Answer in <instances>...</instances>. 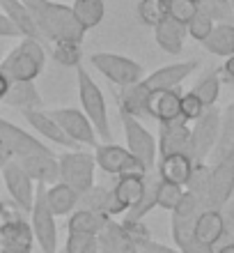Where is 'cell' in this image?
<instances>
[{
    "mask_svg": "<svg viewBox=\"0 0 234 253\" xmlns=\"http://www.w3.org/2000/svg\"><path fill=\"white\" fill-rule=\"evenodd\" d=\"M28 9L33 12L37 30L46 44L53 42H78L83 44L85 30L74 16V9L53 0H26Z\"/></svg>",
    "mask_w": 234,
    "mask_h": 253,
    "instance_id": "obj_1",
    "label": "cell"
},
{
    "mask_svg": "<svg viewBox=\"0 0 234 253\" xmlns=\"http://www.w3.org/2000/svg\"><path fill=\"white\" fill-rule=\"evenodd\" d=\"M46 65V46L37 40L21 37L14 48L0 60V69L7 74L9 81H37Z\"/></svg>",
    "mask_w": 234,
    "mask_h": 253,
    "instance_id": "obj_2",
    "label": "cell"
},
{
    "mask_svg": "<svg viewBox=\"0 0 234 253\" xmlns=\"http://www.w3.org/2000/svg\"><path fill=\"white\" fill-rule=\"evenodd\" d=\"M76 83H78V97H80V111L87 115V120L92 122L94 131L99 136L101 143H113L110 133V118H108L106 97L97 85V81L90 76L83 65L76 67Z\"/></svg>",
    "mask_w": 234,
    "mask_h": 253,
    "instance_id": "obj_3",
    "label": "cell"
},
{
    "mask_svg": "<svg viewBox=\"0 0 234 253\" xmlns=\"http://www.w3.org/2000/svg\"><path fill=\"white\" fill-rule=\"evenodd\" d=\"M204 210L200 200L195 198L193 193H184L181 203L177 205V210L172 212V240L174 247L179 249L181 253H216L211 247H204L195 240L193 235V226L198 214Z\"/></svg>",
    "mask_w": 234,
    "mask_h": 253,
    "instance_id": "obj_4",
    "label": "cell"
},
{
    "mask_svg": "<svg viewBox=\"0 0 234 253\" xmlns=\"http://www.w3.org/2000/svg\"><path fill=\"white\" fill-rule=\"evenodd\" d=\"M30 228H33L34 242L41 253H58V223H55V214L46 203V184H37L34 189V203L33 210L28 214Z\"/></svg>",
    "mask_w": 234,
    "mask_h": 253,
    "instance_id": "obj_5",
    "label": "cell"
},
{
    "mask_svg": "<svg viewBox=\"0 0 234 253\" xmlns=\"http://www.w3.org/2000/svg\"><path fill=\"white\" fill-rule=\"evenodd\" d=\"M90 62H92V67L103 79L110 81V83L117 87L135 85V83H140V81L145 79L142 65L131 60V58H127V55L106 53V51H103V53H92Z\"/></svg>",
    "mask_w": 234,
    "mask_h": 253,
    "instance_id": "obj_6",
    "label": "cell"
},
{
    "mask_svg": "<svg viewBox=\"0 0 234 253\" xmlns=\"http://www.w3.org/2000/svg\"><path fill=\"white\" fill-rule=\"evenodd\" d=\"M60 164V182L69 184L76 193H85L94 187V173H97V159L92 152L83 150H67L58 157Z\"/></svg>",
    "mask_w": 234,
    "mask_h": 253,
    "instance_id": "obj_7",
    "label": "cell"
},
{
    "mask_svg": "<svg viewBox=\"0 0 234 253\" xmlns=\"http://www.w3.org/2000/svg\"><path fill=\"white\" fill-rule=\"evenodd\" d=\"M94 159L97 168H101L106 175H147V166L142 164L138 157L129 152L124 145H115V143H99L94 147Z\"/></svg>",
    "mask_w": 234,
    "mask_h": 253,
    "instance_id": "obj_8",
    "label": "cell"
},
{
    "mask_svg": "<svg viewBox=\"0 0 234 253\" xmlns=\"http://www.w3.org/2000/svg\"><path fill=\"white\" fill-rule=\"evenodd\" d=\"M120 120H122V126H124L127 150L134 154V157H138V159L147 166V170H156L159 145H156V138L152 136V131H149L140 120H135L131 115L122 113V111H120Z\"/></svg>",
    "mask_w": 234,
    "mask_h": 253,
    "instance_id": "obj_9",
    "label": "cell"
},
{
    "mask_svg": "<svg viewBox=\"0 0 234 253\" xmlns=\"http://www.w3.org/2000/svg\"><path fill=\"white\" fill-rule=\"evenodd\" d=\"M221 131V111L216 106L207 108L191 126V159L202 164L211 157Z\"/></svg>",
    "mask_w": 234,
    "mask_h": 253,
    "instance_id": "obj_10",
    "label": "cell"
},
{
    "mask_svg": "<svg viewBox=\"0 0 234 253\" xmlns=\"http://www.w3.org/2000/svg\"><path fill=\"white\" fill-rule=\"evenodd\" d=\"M0 247L33 253V247H34L33 228H30L28 214H23L19 207L7 205L5 221L0 223Z\"/></svg>",
    "mask_w": 234,
    "mask_h": 253,
    "instance_id": "obj_11",
    "label": "cell"
},
{
    "mask_svg": "<svg viewBox=\"0 0 234 253\" xmlns=\"http://www.w3.org/2000/svg\"><path fill=\"white\" fill-rule=\"evenodd\" d=\"M0 177L5 182V189L12 198V205L19 207L23 214H30L34 203V182L30 180V175L21 168V164L16 159H12L9 164L2 166Z\"/></svg>",
    "mask_w": 234,
    "mask_h": 253,
    "instance_id": "obj_12",
    "label": "cell"
},
{
    "mask_svg": "<svg viewBox=\"0 0 234 253\" xmlns=\"http://www.w3.org/2000/svg\"><path fill=\"white\" fill-rule=\"evenodd\" d=\"M51 115L55 118V122L62 126V131L67 133V138L76 147L90 145L94 150L99 145V136L94 131L92 122L87 120V115L80 108H55V111H51Z\"/></svg>",
    "mask_w": 234,
    "mask_h": 253,
    "instance_id": "obj_13",
    "label": "cell"
},
{
    "mask_svg": "<svg viewBox=\"0 0 234 253\" xmlns=\"http://www.w3.org/2000/svg\"><path fill=\"white\" fill-rule=\"evenodd\" d=\"M0 143L7 147V152L12 154V159H23V157H33V154L53 152L37 136L23 131L21 126H16L14 122L5 120V118H0Z\"/></svg>",
    "mask_w": 234,
    "mask_h": 253,
    "instance_id": "obj_14",
    "label": "cell"
},
{
    "mask_svg": "<svg viewBox=\"0 0 234 253\" xmlns=\"http://www.w3.org/2000/svg\"><path fill=\"white\" fill-rule=\"evenodd\" d=\"M159 157L166 154H188L191 157V122L179 115L174 120L159 122Z\"/></svg>",
    "mask_w": 234,
    "mask_h": 253,
    "instance_id": "obj_15",
    "label": "cell"
},
{
    "mask_svg": "<svg viewBox=\"0 0 234 253\" xmlns=\"http://www.w3.org/2000/svg\"><path fill=\"white\" fill-rule=\"evenodd\" d=\"M234 193V154L216 161L211 166V180H209L207 210H221Z\"/></svg>",
    "mask_w": 234,
    "mask_h": 253,
    "instance_id": "obj_16",
    "label": "cell"
},
{
    "mask_svg": "<svg viewBox=\"0 0 234 253\" xmlns=\"http://www.w3.org/2000/svg\"><path fill=\"white\" fill-rule=\"evenodd\" d=\"M198 67H200L198 60H184V62H174V65L159 67L156 72L145 76L142 83H145L149 90H174V87H179Z\"/></svg>",
    "mask_w": 234,
    "mask_h": 253,
    "instance_id": "obj_17",
    "label": "cell"
},
{
    "mask_svg": "<svg viewBox=\"0 0 234 253\" xmlns=\"http://www.w3.org/2000/svg\"><path fill=\"white\" fill-rule=\"evenodd\" d=\"M76 210H92V212H101L115 219V216H122L127 214V207L122 205L117 196L113 193V187H101V184H94L92 189H87L85 193L78 196V207Z\"/></svg>",
    "mask_w": 234,
    "mask_h": 253,
    "instance_id": "obj_18",
    "label": "cell"
},
{
    "mask_svg": "<svg viewBox=\"0 0 234 253\" xmlns=\"http://www.w3.org/2000/svg\"><path fill=\"white\" fill-rule=\"evenodd\" d=\"M23 118L34 131L39 133L41 138H46L48 143L60 147H67V150H76V145L67 138V133L62 131V126L55 122V118L51 115V111H44V108H34V111H23Z\"/></svg>",
    "mask_w": 234,
    "mask_h": 253,
    "instance_id": "obj_19",
    "label": "cell"
},
{
    "mask_svg": "<svg viewBox=\"0 0 234 253\" xmlns=\"http://www.w3.org/2000/svg\"><path fill=\"white\" fill-rule=\"evenodd\" d=\"M21 164V168L30 175V180L37 184H58L60 182V164L55 152H46V154H33V157H23L16 159Z\"/></svg>",
    "mask_w": 234,
    "mask_h": 253,
    "instance_id": "obj_20",
    "label": "cell"
},
{
    "mask_svg": "<svg viewBox=\"0 0 234 253\" xmlns=\"http://www.w3.org/2000/svg\"><path fill=\"white\" fill-rule=\"evenodd\" d=\"M181 115V92L174 90H152L147 97V118L156 122H167Z\"/></svg>",
    "mask_w": 234,
    "mask_h": 253,
    "instance_id": "obj_21",
    "label": "cell"
},
{
    "mask_svg": "<svg viewBox=\"0 0 234 253\" xmlns=\"http://www.w3.org/2000/svg\"><path fill=\"white\" fill-rule=\"evenodd\" d=\"M2 104L16 111H34V108H44V99H41L37 83L34 81H12L9 90L2 97Z\"/></svg>",
    "mask_w": 234,
    "mask_h": 253,
    "instance_id": "obj_22",
    "label": "cell"
},
{
    "mask_svg": "<svg viewBox=\"0 0 234 253\" xmlns=\"http://www.w3.org/2000/svg\"><path fill=\"white\" fill-rule=\"evenodd\" d=\"M0 9L7 19L14 23V28L19 30L21 37H30V40H37L46 46V42L41 40L39 30H37V23H34L33 12L28 9L26 0H0Z\"/></svg>",
    "mask_w": 234,
    "mask_h": 253,
    "instance_id": "obj_23",
    "label": "cell"
},
{
    "mask_svg": "<svg viewBox=\"0 0 234 253\" xmlns=\"http://www.w3.org/2000/svg\"><path fill=\"white\" fill-rule=\"evenodd\" d=\"M193 164L195 161L188 154H166L156 161V173L163 182H172L186 189L188 177L193 173Z\"/></svg>",
    "mask_w": 234,
    "mask_h": 253,
    "instance_id": "obj_24",
    "label": "cell"
},
{
    "mask_svg": "<svg viewBox=\"0 0 234 253\" xmlns=\"http://www.w3.org/2000/svg\"><path fill=\"white\" fill-rule=\"evenodd\" d=\"M154 37H156V44L161 46L163 53L179 55L181 51H184V42H186L188 33H186V26H184V23L174 21L172 16H166V19L154 28Z\"/></svg>",
    "mask_w": 234,
    "mask_h": 253,
    "instance_id": "obj_25",
    "label": "cell"
},
{
    "mask_svg": "<svg viewBox=\"0 0 234 253\" xmlns=\"http://www.w3.org/2000/svg\"><path fill=\"white\" fill-rule=\"evenodd\" d=\"M149 90L145 83H135V85H129V87H120L117 90V106H120L122 113L131 115L135 120H145L147 118V97H149Z\"/></svg>",
    "mask_w": 234,
    "mask_h": 253,
    "instance_id": "obj_26",
    "label": "cell"
},
{
    "mask_svg": "<svg viewBox=\"0 0 234 253\" xmlns=\"http://www.w3.org/2000/svg\"><path fill=\"white\" fill-rule=\"evenodd\" d=\"M97 240H99V253H138V247L129 240L127 230L115 219L108 221L106 228L97 235Z\"/></svg>",
    "mask_w": 234,
    "mask_h": 253,
    "instance_id": "obj_27",
    "label": "cell"
},
{
    "mask_svg": "<svg viewBox=\"0 0 234 253\" xmlns=\"http://www.w3.org/2000/svg\"><path fill=\"white\" fill-rule=\"evenodd\" d=\"M193 235L200 244L214 249L216 244H218V240L225 235L221 212H218V210H202V212L198 214V219H195Z\"/></svg>",
    "mask_w": 234,
    "mask_h": 253,
    "instance_id": "obj_28",
    "label": "cell"
},
{
    "mask_svg": "<svg viewBox=\"0 0 234 253\" xmlns=\"http://www.w3.org/2000/svg\"><path fill=\"white\" fill-rule=\"evenodd\" d=\"M78 196L80 193H76L65 182H58V184L46 187V203L55 216H69L78 207Z\"/></svg>",
    "mask_w": 234,
    "mask_h": 253,
    "instance_id": "obj_29",
    "label": "cell"
},
{
    "mask_svg": "<svg viewBox=\"0 0 234 253\" xmlns=\"http://www.w3.org/2000/svg\"><path fill=\"white\" fill-rule=\"evenodd\" d=\"M232 154H234V101L223 108L221 131H218V140H216V147L209 159L216 164V161L225 159V157H232Z\"/></svg>",
    "mask_w": 234,
    "mask_h": 253,
    "instance_id": "obj_30",
    "label": "cell"
},
{
    "mask_svg": "<svg viewBox=\"0 0 234 253\" xmlns=\"http://www.w3.org/2000/svg\"><path fill=\"white\" fill-rule=\"evenodd\" d=\"M110 216L101 212H92V210H74L67 219V230L69 233H85V235H99Z\"/></svg>",
    "mask_w": 234,
    "mask_h": 253,
    "instance_id": "obj_31",
    "label": "cell"
},
{
    "mask_svg": "<svg viewBox=\"0 0 234 253\" xmlns=\"http://www.w3.org/2000/svg\"><path fill=\"white\" fill-rule=\"evenodd\" d=\"M202 46L218 58L234 55V23H216L211 35L202 42Z\"/></svg>",
    "mask_w": 234,
    "mask_h": 253,
    "instance_id": "obj_32",
    "label": "cell"
},
{
    "mask_svg": "<svg viewBox=\"0 0 234 253\" xmlns=\"http://www.w3.org/2000/svg\"><path fill=\"white\" fill-rule=\"evenodd\" d=\"M145 177L147 175H120L117 182L113 184V193L127 210L134 207L142 198V193H145Z\"/></svg>",
    "mask_w": 234,
    "mask_h": 253,
    "instance_id": "obj_33",
    "label": "cell"
},
{
    "mask_svg": "<svg viewBox=\"0 0 234 253\" xmlns=\"http://www.w3.org/2000/svg\"><path fill=\"white\" fill-rule=\"evenodd\" d=\"M74 16L78 21L83 30H92L103 21L106 16V0H74Z\"/></svg>",
    "mask_w": 234,
    "mask_h": 253,
    "instance_id": "obj_34",
    "label": "cell"
},
{
    "mask_svg": "<svg viewBox=\"0 0 234 253\" xmlns=\"http://www.w3.org/2000/svg\"><path fill=\"white\" fill-rule=\"evenodd\" d=\"M159 173L156 170H152V173H147V177H145V193H142V198L135 203L134 207H129L127 210V219H145L152 210L156 207V189H159Z\"/></svg>",
    "mask_w": 234,
    "mask_h": 253,
    "instance_id": "obj_35",
    "label": "cell"
},
{
    "mask_svg": "<svg viewBox=\"0 0 234 253\" xmlns=\"http://www.w3.org/2000/svg\"><path fill=\"white\" fill-rule=\"evenodd\" d=\"M221 85H223V81H221L218 69H209L204 76L198 79V83L193 85V92L204 104V108H211V106H216V101L221 97Z\"/></svg>",
    "mask_w": 234,
    "mask_h": 253,
    "instance_id": "obj_36",
    "label": "cell"
},
{
    "mask_svg": "<svg viewBox=\"0 0 234 253\" xmlns=\"http://www.w3.org/2000/svg\"><path fill=\"white\" fill-rule=\"evenodd\" d=\"M209 180H211V166H209L207 161H202V164H193V173H191V177H188L186 191L193 193L195 198L204 205V210H207Z\"/></svg>",
    "mask_w": 234,
    "mask_h": 253,
    "instance_id": "obj_37",
    "label": "cell"
},
{
    "mask_svg": "<svg viewBox=\"0 0 234 253\" xmlns=\"http://www.w3.org/2000/svg\"><path fill=\"white\" fill-rule=\"evenodd\" d=\"M51 46V58L62 67H78L83 60V44L78 42H53Z\"/></svg>",
    "mask_w": 234,
    "mask_h": 253,
    "instance_id": "obj_38",
    "label": "cell"
},
{
    "mask_svg": "<svg viewBox=\"0 0 234 253\" xmlns=\"http://www.w3.org/2000/svg\"><path fill=\"white\" fill-rule=\"evenodd\" d=\"M135 12H138V19H140L142 26L156 28L167 16V2H163V0H140Z\"/></svg>",
    "mask_w": 234,
    "mask_h": 253,
    "instance_id": "obj_39",
    "label": "cell"
},
{
    "mask_svg": "<svg viewBox=\"0 0 234 253\" xmlns=\"http://www.w3.org/2000/svg\"><path fill=\"white\" fill-rule=\"evenodd\" d=\"M186 189L179 187V184H172V182H159V189H156V207L166 210V212H174L177 205L181 203Z\"/></svg>",
    "mask_w": 234,
    "mask_h": 253,
    "instance_id": "obj_40",
    "label": "cell"
},
{
    "mask_svg": "<svg viewBox=\"0 0 234 253\" xmlns=\"http://www.w3.org/2000/svg\"><path fill=\"white\" fill-rule=\"evenodd\" d=\"M198 9L207 14L214 23H234L232 0H200Z\"/></svg>",
    "mask_w": 234,
    "mask_h": 253,
    "instance_id": "obj_41",
    "label": "cell"
},
{
    "mask_svg": "<svg viewBox=\"0 0 234 253\" xmlns=\"http://www.w3.org/2000/svg\"><path fill=\"white\" fill-rule=\"evenodd\" d=\"M65 253H99V240L97 235L69 233L65 242Z\"/></svg>",
    "mask_w": 234,
    "mask_h": 253,
    "instance_id": "obj_42",
    "label": "cell"
},
{
    "mask_svg": "<svg viewBox=\"0 0 234 253\" xmlns=\"http://www.w3.org/2000/svg\"><path fill=\"white\" fill-rule=\"evenodd\" d=\"M214 26H216L214 21L209 19L204 12H200V9H198V14H195L193 19L186 23V33H188V37H193L195 42H200V44H202V42L211 35Z\"/></svg>",
    "mask_w": 234,
    "mask_h": 253,
    "instance_id": "obj_43",
    "label": "cell"
},
{
    "mask_svg": "<svg viewBox=\"0 0 234 253\" xmlns=\"http://www.w3.org/2000/svg\"><path fill=\"white\" fill-rule=\"evenodd\" d=\"M120 223H122V228L127 230L129 240L134 242L135 247H140V244H145V242L152 240V230L147 228L145 219H127V216H124Z\"/></svg>",
    "mask_w": 234,
    "mask_h": 253,
    "instance_id": "obj_44",
    "label": "cell"
},
{
    "mask_svg": "<svg viewBox=\"0 0 234 253\" xmlns=\"http://www.w3.org/2000/svg\"><path fill=\"white\" fill-rule=\"evenodd\" d=\"M198 14V2L195 0H170L167 2V16H172L174 21H179L186 26L188 21Z\"/></svg>",
    "mask_w": 234,
    "mask_h": 253,
    "instance_id": "obj_45",
    "label": "cell"
},
{
    "mask_svg": "<svg viewBox=\"0 0 234 253\" xmlns=\"http://www.w3.org/2000/svg\"><path fill=\"white\" fill-rule=\"evenodd\" d=\"M204 111H207V108H204V104H202L200 99H198V94H195L193 90L181 92V115H184L191 125H193Z\"/></svg>",
    "mask_w": 234,
    "mask_h": 253,
    "instance_id": "obj_46",
    "label": "cell"
},
{
    "mask_svg": "<svg viewBox=\"0 0 234 253\" xmlns=\"http://www.w3.org/2000/svg\"><path fill=\"white\" fill-rule=\"evenodd\" d=\"M218 212H221V219H223V226H225V233L234 237V193L230 196V200L221 207V210H218Z\"/></svg>",
    "mask_w": 234,
    "mask_h": 253,
    "instance_id": "obj_47",
    "label": "cell"
},
{
    "mask_svg": "<svg viewBox=\"0 0 234 253\" xmlns=\"http://www.w3.org/2000/svg\"><path fill=\"white\" fill-rule=\"evenodd\" d=\"M138 253H181L179 249H172V247H166V244H159V242L149 240L145 244L138 247Z\"/></svg>",
    "mask_w": 234,
    "mask_h": 253,
    "instance_id": "obj_48",
    "label": "cell"
},
{
    "mask_svg": "<svg viewBox=\"0 0 234 253\" xmlns=\"http://www.w3.org/2000/svg\"><path fill=\"white\" fill-rule=\"evenodd\" d=\"M14 37H21L19 30L14 28V23L7 19L5 14L0 12V40H14Z\"/></svg>",
    "mask_w": 234,
    "mask_h": 253,
    "instance_id": "obj_49",
    "label": "cell"
},
{
    "mask_svg": "<svg viewBox=\"0 0 234 253\" xmlns=\"http://www.w3.org/2000/svg\"><path fill=\"white\" fill-rule=\"evenodd\" d=\"M218 74H221V81H223V83L234 85V55L225 58V65L218 69Z\"/></svg>",
    "mask_w": 234,
    "mask_h": 253,
    "instance_id": "obj_50",
    "label": "cell"
},
{
    "mask_svg": "<svg viewBox=\"0 0 234 253\" xmlns=\"http://www.w3.org/2000/svg\"><path fill=\"white\" fill-rule=\"evenodd\" d=\"M9 83H12V81L7 79V74L0 69V104H2V97H5L7 90H9Z\"/></svg>",
    "mask_w": 234,
    "mask_h": 253,
    "instance_id": "obj_51",
    "label": "cell"
},
{
    "mask_svg": "<svg viewBox=\"0 0 234 253\" xmlns=\"http://www.w3.org/2000/svg\"><path fill=\"white\" fill-rule=\"evenodd\" d=\"M9 161H12V154L7 152V147L0 143V170H2V166H5V164H9Z\"/></svg>",
    "mask_w": 234,
    "mask_h": 253,
    "instance_id": "obj_52",
    "label": "cell"
},
{
    "mask_svg": "<svg viewBox=\"0 0 234 253\" xmlns=\"http://www.w3.org/2000/svg\"><path fill=\"white\" fill-rule=\"evenodd\" d=\"M214 251H216V253H234V240L228 242V244H221V247H216Z\"/></svg>",
    "mask_w": 234,
    "mask_h": 253,
    "instance_id": "obj_53",
    "label": "cell"
},
{
    "mask_svg": "<svg viewBox=\"0 0 234 253\" xmlns=\"http://www.w3.org/2000/svg\"><path fill=\"white\" fill-rule=\"evenodd\" d=\"M7 51H9V48H7L5 40H0V60H2V58H5V55H7Z\"/></svg>",
    "mask_w": 234,
    "mask_h": 253,
    "instance_id": "obj_54",
    "label": "cell"
},
{
    "mask_svg": "<svg viewBox=\"0 0 234 253\" xmlns=\"http://www.w3.org/2000/svg\"><path fill=\"white\" fill-rule=\"evenodd\" d=\"M5 212H7V203H2V200H0V223L5 221Z\"/></svg>",
    "mask_w": 234,
    "mask_h": 253,
    "instance_id": "obj_55",
    "label": "cell"
},
{
    "mask_svg": "<svg viewBox=\"0 0 234 253\" xmlns=\"http://www.w3.org/2000/svg\"><path fill=\"white\" fill-rule=\"evenodd\" d=\"M0 253H30V251H16V249H7V247H0Z\"/></svg>",
    "mask_w": 234,
    "mask_h": 253,
    "instance_id": "obj_56",
    "label": "cell"
},
{
    "mask_svg": "<svg viewBox=\"0 0 234 253\" xmlns=\"http://www.w3.org/2000/svg\"><path fill=\"white\" fill-rule=\"evenodd\" d=\"M232 14H234V0H232Z\"/></svg>",
    "mask_w": 234,
    "mask_h": 253,
    "instance_id": "obj_57",
    "label": "cell"
},
{
    "mask_svg": "<svg viewBox=\"0 0 234 253\" xmlns=\"http://www.w3.org/2000/svg\"><path fill=\"white\" fill-rule=\"evenodd\" d=\"M58 253H65V249H62V251H58Z\"/></svg>",
    "mask_w": 234,
    "mask_h": 253,
    "instance_id": "obj_58",
    "label": "cell"
},
{
    "mask_svg": "<svg viewBox=\"0 0 234 253\" xmlns=\"http://www.w3.org/2000/svg\"><path fill=\"white\" fill-rule=\"evenodd\" d=\"M163 2H170V0H163Z\"/></svg>",
    "mask_w": 234,
    "mask_h": 253,
    "instance_id": "obj_59",
    "label": "cell"
},
{
    "mask_svg": "<svg viewBox=\"0 0 234 253\" xmlns=\"http://www.w3.org/2000/svg\"><path fill=\"white\" fill-rule=\"evenodd\" d=\"M195 2H200V0H195Z\"/></svg>",
    "mask_w": 234,
    "mask_h": 253,
    "instance_id": "obj_60",
    "label": "cell"
}]
</instances>
